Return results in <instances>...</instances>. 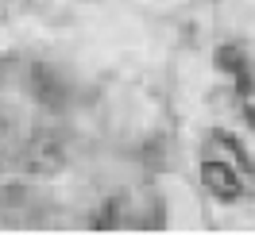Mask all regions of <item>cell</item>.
<instances>
[{
    "instance_id": "4",
    "label": "cell",
    "mask_w": 255,
    "mask_h": 235,
    "mask_svg": "<svg viewBox=\"0 0 255 235\" xmlns=\"http://www.w3.org/2000/svg\"><path fill=\"white\" fill-rule=\"evenodd\" d=\"M217 70H228V74L236 78V89L244 96L252 93V70H248V58H244V50H240V47L228 43V47L217 50Z\"/></svg>"
},
{
    "instance_id": "7",
    "label": "cell",
    "mask_w": 255,
    "mask_h": 235,
    "mask_svg": "<svg viewBox=\"0 0 255 235\" xmlns=\"http://www.w3.org/2000/svg\"><path fill=\"white\" fill-rule=\"evenodd\" d=\"M244 116H248V124L255 127V108H248V112H244Z\"/></svg>"
},
{
    "instance_id": "5",
    "label": "cell",
    "mask_w": 255,
    "mask_h": 235,
    "mask_svg": "<svg viewBox=\"0 0 255 235\" xmlns=\"http://www.w3.org/2000/svg\"><path fill=\"white\" fill-rule=\"evenodd\" d=\"M217 139H221L224 147H228V151H232V158H236V162H240V166H244V170L252 173V158H248V151H244V147H240V143L232 139V135H224V131H221V135H217Z\"/></svg>"
},
{
    "instance_id": "6",
    "label": "cell",
    "mask_w": 255,
    "mask_h": 235,
    "mask_svg": "<svg viewBox=\"0 0 255 235\" xmlns=\"http://www.w3.org/2000/svg\"><path fill=\"white\" fill-rule=\"evenodd\" d=\"M112 224H116V201H109L105 208H101V216L93 220V228H97V232H105V228H112Z\"/></svg>"
},
{
    "instance_id": "3",
    "label": "cell",
    "mask_w": 255,
    "mask_h": 235,
    "mask_svg": "<svg viewBox=\"0 0 255 235\" xmlns=\"http://www.w3.org/2000/svg\"><path fill=\"white\" fill-rule=\"evenodd\" d=\"M201 181H205V189L217 201H236L244 193V181H240V173L228 162H205L201 166Z\"/></svg>"
},
{
    "instance_id": "1",
    "label": "cell",
    "mask_w": 255,
    "mask_h": 235,
    "mask_svg": "<svg viewBox=\"0 0 255 235\" xmlns=\"http://www.w3.org/2000/svg\"><path fill=\"white\" fill-rule=\"evenodd\" d=\"M66 166V139L58 131H35L23 147V170L31 177H50Z\"/></svg>"
},
{
    "instance_id": "2",
    "label": "cell",
    "mask_w": 255,
    "mask_h": 235,
    "mask_svg": "<svg viewBox=\"0 0 255 235\" xmlns=\"http://www.w3.org/2000/svg\"><path fill=\"white\" fill-rule=\"evenodd\" d=\"M27 85H31V96L43 104V108H50V112L66 108V100H70L66 78L54 70V66H47V62H35L31 70H27Z\"/></svg>"
}]
</instances>
